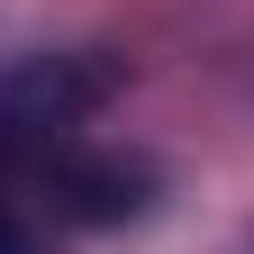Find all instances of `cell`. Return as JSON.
Instances as JSON below:
<instances>
[{"label": "cell", "mask_w": 254, "mask_h": 254, "mask_svg": "<svg viewBox=\"0 0 254 254\" xmlns=\"http://www.w3.org/2000/svg\"><path fill=\"white\" fill-rule=\"evenodd\" d=\"M109 91H118V64H109V55H37L9 91H0V136L55 154Z\"/></svg>", "instance_id": "1"}, {"label": "cell", "mask_w": 254, "mask_h": 254, "mask_svg": "<svg viewBox=\"0 0 254 254\" xmlns=\"http://www.w3.org/2000/svg\"><path fill=\"white\" fill-rule=\"evenodd\" d=\"M46 182H55L64 218H82V227H118V218H136L154 200V173L127 164V154H73V145H55L46 154Z\"/></svg>", "instance_id": "2"}, {"label": "cell", "mask_w": 254, "mask_h": 254, "mask_svg": "<svg viewBox=\"0 0 254 254\" xmlns=\"http://www.w3.org/2000/svg\"><path fill=\"white\" fill-rule=\"evenodd\" d=\"M0 254H46V245H37V227H27L9 200H0Z\"/></svg>", "instance_id": "3"}]
</instances>
